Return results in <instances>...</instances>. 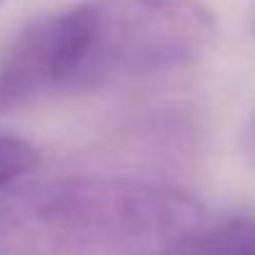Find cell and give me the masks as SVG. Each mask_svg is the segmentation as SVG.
Returning a JSON list of instances; mask_svg holds the SVG:
<instances>
[{
  "mask_svg": "<svg viewBox=\"0 0 255 255\" xmlns=\"http://www.w3.org/2000/svg\"><path fill=\"white\" fill-rule=\"evenodd\" d=\"M213 35V13L198 0H80L0 53V113L183 70Z\"/></svg>",
  "mask_w": 255,
  "mask_h": 255,
  "instance_id": "1",
  "label": "cell"
},
{
  "mask_svg": "<svg viewBox=\"0 0 255 255\" xmlns=\"http://www.w3.org/2000/svg\"><path fill=\"white\" fill-rule=\"evenodd\" d=\"M210 210L178 188L105 175L28 183L0 198V253H185Z\"/></svg>",
  "mask_w": 255,
  "mask_h": 255,
  "instance_id": "2",
  "label": "cell"
},
{
  "mask_svg": "<svg viewBox=\"0 0 255 255\" xmlns=\"http://www.w3.org/2000/svg\"><path fill=\"white\" fill-rule=\"evenodd\" d=\"M185 253H255V208L210 215Z\"/></svg>",
  "mask_w": 255,
  "mask_h": 255,
  "instance_id": "3",
  "label": "cell"
},
{
  "mask_svg": "<svg viewBox=\"0 0 255 255\" xmlns=\"http://www.w3.org/2000/svg\"><path fill=\"white\" fill-rule=\"evenodd\" d=\"M38 163L40 155L28 140L0 133V193L23 175L33 173Z\"/></svg>",
  "mask_w": 255,
  "mask_h": 255,
  "instance_id": "4",
  "label": "cell"
},
{
  "mask_svg": "<svg viewBox=\"0 0 255 255\" xmlns=\"http://www.w3.org/2000/svg\"><path fill=\"white\" fill-rule=\"evenodd\" d=\"M240 150L245 155V160L255 168V115L245 123L243 135H240Z\"/></svg>",
  "mask_w": 255,
  "mask_h": 255,
  "instance_id": "5",
  "label": "cell"
}]
</instances>
